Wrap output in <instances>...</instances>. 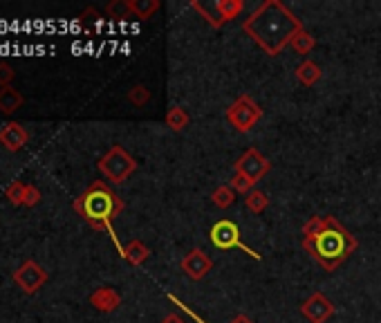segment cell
<instances>
[{
  "mask_svg": "<svg viewBox=\"0 0 381 323\" xmlns=\"http://www.w3.org/2000/svg\"><path fill=\"white\" fill-rule=\"evenodd\" d=\"M90 305L96 307L99 312H115L121 305V294L112 288H96L90 294Z\"/></svg>",
  "mask_w": 381,
  "mask_h": 323,
  "instance_id": "7c38bea8",
  "label": "cell"
},
{
  "mask_svg": "<svg viewBox=\"0 0 381 323\" xmlns=\"http://www.w3.org/2000/svg\"><path fill=\"white\" fill-rule=\"evenodd\" d=\"M13 280H16L18 288L25 294H36L40 288L45 285L48 270L43 268V265H38L36 261H25L21 268L13 272Z\"/></svg>",
  "mask_w": 381,
  "mask_h": 323,
  "instance_id": "ba28073f",
  "label": "cell"
},
{
  "mask_svg": "<svg viewBox=\"0 0 381 323\" xmlns=\"http://www.w3.org/2000/svg\"><path fill=\"white\" fill-rule=\"evenodd\" d=\"M148 99H150V92H148L146 86H142V83H137V86H133V88L128 90V102H131L133 106H137V108L146 106Z\"/></svg>",
  "mask_w": 381,
  "mask_h": 323,
  "instance_id": "d4e9b609",
  "label": "cell"
},
{
  "mask_svg": "<svg viewBox=\"0 0 381 323\" xmlns=\"http://www.w3.org/2000/svg\"><path fill=\"white\" fill-rule=\"evenodd\" d=\"M121 256L128 261L131 265H135V268H139V265H144L150 258V249L142 241H131L128 245L123 247Z\"/></svg>",
  "mask_w": 381,
  "mask_h": 323,
  "instance_id": "9a60e30c",
  "label": "cell"
},
{
  "mask_svg": "<svg viewBox=\"0 0 381 323\" xmlns=\"http://www.w3.org/2000/svg\"><path fill=\"white\" fill-rule=\"evenodd\" d=\"M96 166L101 175L110 180L112 185H121V182H126L137 171V160L121 144H115L108 148V153L99 160Z\"/></svg>",
  "mask_w": 381,
  "mask_h": 323,
  "instance_id": "277c9868",
  "label": "cell"
},
{
  "mask_svg": "<svg viewBox=\"0 0 381 323\" xmlns=\"http://www.w3.org/2000/svg\"><path fill=\"white\" fill-rule=\"evenodd\" d=\"M106 13L110 18H117V21H123L131 16V0H110L106 5Z\"/></svg>",
  "mask_w": 381,
  "mask_h": 323,
  "instance_id": "7402d4cb",
  "label": "cell"
},
{
  "mask_svg": "<svg viewBox=\"0 0 381 323\" xmlns=\"http://www.w3.org/2000/svg\"><path fill=\"white\" fill-rule=\"evenodd\" d=\"M328 224L319 236L303 241V249L312 256L326 272H334L357 251V238L352 236L334 216H326Z\"/></svg>",
  "mask_w": 381,
  "mask_h": 323,
  "instance_id": "3957f363",
  "label": "cell"
},
{
  "mask_svg": "<svg viewBox=\"0 0 381 323\" xmlns=\"http://www.w3.org/2000/svg\"><path fill=\"white\" fill-rule=\"evenodd\" d=\"M25 187L27 185H23V182H11V185L7 187V191H5V195H7V200L13 204V207H21L23 202H25Z\"/></svg>",
  "mask_w": 381,
  "mask_h": 323,
  "instance_id": "484cf974",
  "label": "cell"
},
{
  "mask_svg": "<svg viewBox=\"0 0 381 323\" xmlns=\"http://www.w3.org/2000/svg\"><path fill=\"white\" fill-rule=\"evenodd\" d=\"M229 323H253V321H251L247 314H238V317H236V319H231Z\"/></svg>",
  "mask_w": 381,
  "mask_h": 323,
  "instance_id": "f546056e",
  "label": "cell"
},
{
  "mask_svg": "<svg viewBox=\"0 0 381 323\" xmlns=\"http://www.w3.org/2000/svg\"><path fill=\"white\" fill-rule=\"evenodd\" d=\"M162 323H187V321H184V319H182L180 314L171 312V314H166V317L162 319Z\"/></svg>",
  "mask_w": 381,
  "mask_h": 323,
  "instance_id": "f1b7e54d",
  "label": "cell"
},
{
  "mask_svg": "<svg viewBox=\"0 0 381 323\" xmlns=\"http://www.w3.org/2000/svg\"><path fill=\"white\" fill-rule=\"evenodd\" d=\"M40 198H43V195H40L38 187H34V185L25 187V202H23L25 207H36L40 202Z\"/></svg>",
  "mask_w": 381,
  "mask_h": 323,
  "instance_id": "4316f807",
  "label": "cell"
},
{
  "mask_svg": "<svg viewBox=\"0 0 381 323\" xmlns=\"http://www.w3.org/2000/svg\"><path fill=\"white\" fill-rule=\"evenodd\" d=\"M229 187L236 191V193H243V195H249L251 191H253V187H256V182L253 180H249L247 175H243V173H233V177L229 180Z\"/></svg>",
  "mask_w": 381,
  "mask_h": 323,
  "instance_id": "cb8c5ba5",
  "label": "cell"
},
{
  "mask_svg": "<svg viewBox=\"0 0 381 323\" xmlns=\"http://www.w3.org/2000/svg\"><path fill=\"white\" fill-rule=\"evenodd\" d=\"M209 241L214 247L218 249H224V251H231V249H243L247 256H253L256 261H260V254H256L251 247H247L243 243V238H240V227L229 220V218H222L218 220L214 227L209 229Z\"/></svg>",
  "mask_w": 381,
  "mask_h": 323,
  "instance_id": "8992f818",
  "label": "cell"
},
{
  "mask_svg": "<svg viewBox=\"0 0 381 323\" xmlns=\"http://www.w3.org/2000/svg\"><path fill=\"white\" fill-rule=\"evenodd\" d=\"M336 307L330 297L323 292H314L312 297H307L301 305V314L307 319V323H326L334 317Z\"/></svg>",
  "mask_w": 381,
  "mask_h": 323,
  "instance_id": "9c48e42d",
  "label": "cell"
},
{
  "mask_svg": "<svg viewBox=\"0 0 381 323\" xmlns=\"http://www.w3.org/2000/svg\"><path fill=\"white\" fill-rule=\"evenodd\" d=\"M180 268L191 280H202L211 270H214V261H211L202 249H191L189 254L182 258Z\"/></svg>",
  "mask_w": 381,
  "mask_h": 323,
  "instance_id": "30bf717a",
  "label": "cell"
},
{
  "mask_svg": "<svg viewBox=\"0 0 381 323\" xmlns=\"http://www.w3.org/2000/svg\"><path fill=\"white\" fill-rule=\"evenodd\" d=\"M23 106V94L16 90V88H0V112L3 115H11V112H16L18 108Z\"/></svg>",
  "mask_w": 381,
  "mask_h": 323,
  "instance_id": "2e32d148",
  "label": "cell"
},
{
  "mask_svg": "<svg viewBox=\"0 0 381 323\" xmlns=\"http://www.w3.org/2000/svg\"><path fill=\"white\" fill-rule=\"evenodd\" d=\"M301 30V18L280 0H265L243 23V32L270 56H278Z\"/></svg>",
  "mask_w": 381,
  "mask_h": 323,
  "instance_id": "6da1fadb",
  "label": "cell"
},
{
  "mask_svg": "<svg viewBox=\"0 0 381 323\" xmlns=\"http://www.w3.org/2000/svg\"><path fill=\"white\" fill-rule=\"evenodd\" d=\"M294 75H296V79H299V83H303L305 88L316 86V83L321 81V77H323L319 63H314L312 59H305L299 67H296Z\"/></svg>",
  "mask_w": 381,
  "mask_h": 323,
  "instance_id": "5bb4252c",
  "label": "cell"
},
{
  "mask_svg": "<svg viewBox=\"0 0 381 323\" xmlns=\"http://www.w3.org/2000/svg\"><path fill=\"white\" fill-rule=\"evenodd\" d=\"M211 202H214L218 209H229L236 202V191L229 185H222L211 193Z\"/></svg>",
  "mask_w": 381,
  "mask_h": 323,
  "instance_id": "d6986e66",
  "label": "cell"
},
{
  "mask_svg": "<svg viewBox=\"0 0 381 323\" xmlns=\"http://www.w3.org/2000/svg\"><path fill=\"white\" fill-rule=\"evenodd\" d=\"M326 224H328V218L326 216H314V218H309L305 224H303V241H309V238H314L319 236L323 229H326Z\"/></svg>",
  "mask_w": 381,
  "mask_h": 323,
  "instance_id": "603a6c76",
  "label": "cell"
},
{
  "mask_svg": "<svg viewBox=\"0 0 381 323\" xmlns=\"http://www.w3.org/2000/svg\"><path fill=\"white\" fill-rule=\"evenodd\" d=\"M245 207L249 209L251 214H263L267 207H270V198H267V193L260 191V189H253L247 198H245Z\"/></svg>",
  "mask_w": 381,
  "mask_h": 323,
  "instance_id": "ffe728a7",
  "label": "cell"
},
{
  "mask_svg": "<svg viewBox=\"0 0 381 323\" xmlns=\"http://www.w3.org/2000/svg\"><path fill=\"white\" fill-rule=\"evenodd\" d=\"M224 117H227L229 126L236 131V133H249L253 126H256L260 119H263V108L253 102V97L249 94H240L238 99L227 108L224 112Z\"/></svg>",
  "mask_w": 381,
  "mask_h": 323,
  "instance_id": "5b68a950",
  "label": "cell"
},
{
  "mask_svg": "<svg viewBox=\"0 0 381 323\" xmlns=\"http://www.w3.org/2000/svg\"><path fill=\"white\" fill-rule=\"evenodd\" d=\"M72 207L92 229L110 234L112 241H115V245L119 247V241L115 238V231H112V220H115L123 212L126 204H123V200L119 198V195L106 185L104 180L92 182V185L74 200ZM119 251H123V249L119 247Z\"/></svg>",
  "mask_w": 381,
  "mask_h": 323,
  "instance_id": "7a4b0ae2",
  "label": "cell"
},
{
  "mask_svg": "<svg viewBox=\"0 0 381 323\" xmlns=\"http://www.w3.org/2000/svg\"><path fill=\"white\" fill-rule=\"evenodd\" d=\"M233 171L247 175L253 182H258L272 171V162L267 160L258 148H247L243 155L233 162Z\"/></svg>",
  "mask_w": 381,
  "mask_h": 323,
  "instance_id": "52a82bcc",
  "label": "cell"
},
{
  "mask_svg": "<svg viewBox=\"0 0 381 323\" xmlns=\"http://www.w3.org/2000/svg\"><path fill=\"white\" fill-rule=\"evenodd\" d=\"M27 139H30V135H27L23 124H18V121H9L0 128V144L11 153H18L27 144Z\"/></svg>",
  "mask_w": 381,
  "mask_h": 323,
  "instance_id": "8fae6325",
  "label": "cell"
},
{
  "mask_svg": "<svg viewBox=\"0 0 381 323\" xmlns=\"http://www.w3.org/2000/svg\"><path fill=\"white\" fill-rule=\"evenodd\" d=\"M13 77H16V72H13V67L7 65V63H0V86L7 88L9 83L13 81Z\"/></svg>",
  "mask_w": 381,
  "mask_h": 323,
  "instance_id": "83f0119b",
  "label": "cell"
},
{
  "mask_svg": "<svg viewBox=\"0 0 381 323\" xmlns=\"http://www.w3.org/2000/svg\"><path fill=\"white\" fill-rule=\"evenodd\" d=\"M289 45H292L294 52H299V54H309V52H312V50L316 48V36H312V34H309V32L305 30V27H303V30L292 38V43H289Z\"/></svg>",
  "mask_w": 381,
  "mask_h": 323,
  "instance_id": "ac0fdd59",
  "label": "cell"
},
{
  "mask_svg": "<svg viewBox=\"0 0 381 323\" xmlns=\"http://www.w3.org/2000/svg\"><path fill=\"white\" fill-rule=\"evenodd\" d=\"M189 124H191V117H189V112L182 108V106H173L171 110L166 112V126H168L171 131L182 133Z\"/></svg>",
  "mask_w": 381,
  "mask_h": 323,
  "instance_id": "e0dca14e",
  "label": "cell"
},
{
  "mask_svg": "<svg viewBox=\"0 0 381 323\" xmlns=\"http://www.w3.org/2000/svg\"><path fill=\"white\" fill-rule=\"evenodd\" d=\"M218 11V27H222L224 23H229L233 18H238L240 13L245 11V0H218L214 5Z\"/></svg>",
  "mask_w": 381,
  "mask_h": 323,
  "instance_id": "4fadbf2b",
  "label": "cell"
},
{
  "mask_svg": "<svg viewBox=\"0 0 381 323\" xmlns=\"http://www.w3.org/2000/svg\"><path fill=\"white\" fill-rule=\"evenodd\" d=\"M160 9V0H131V11L137 18H150Z\"/></svg>",
  "mask_w": 381,
  "mask_h": 323,
  "instance_id": "44dd1931",
  "label": "cell"
}]
</instances>
